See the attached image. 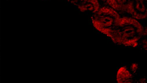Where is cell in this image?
I'll return each mask as SVG.
<instances>
[{"instance_id": "8", "label": "cell", "mask_w": 147, "mask_h": 83, "mask_svg": "<svg viewBox=\"0 0 147 83\" xmlns=\"http://www.w3.org/2000/svg\"><path fill=\"white\" fill-rule=\"evenodd\" d=\"M102 1H105V0H102Z\"/></svg>"}, {"instance_id": "3", "label": "cell", "mask_w": 147, "mask_h": 83, "mask_svg": "<svg viewBox=\"0 0 147 83\" xmlns=\"http://www.w3.org/2000/svg\"><path fill=\"white\" fill-rule=\"evenodd\" d=\"M147 0H132L126 11L131 17L137 20L147 17Z\"/></svg>"}, {"instance_id": "6", "label": "cell", "mask_w": 147, "mask_h": 83, "mask_svg": "<svg viewBox=\"0 0 147 83\" xmlns=\"http://www.w3.org/2000/svg\"><path fill=\"white\" fill-rule=\"evenodd\" d=\"M82 2L80 7L82 11H88L94 14L100 8L98 0H83Z\"/></svg>"}, {"instance_id": "2", "label": "cell", "mask_w": 147, "mask_h": 83, "mask_svg": "<svg viewBox=\"0 0 147 83\" xmlns=\"http://www.w3.org/2000/svg\"><path fill=\"white\" fill-rule=\"evenodd\" d=\"M121 17L118 12L109 6L100 7L92 17V24L98 31L109 37Z\"/></svg>"}, {"instance_id": "4", "label": "cell", "mask_w": 147, "mask_h": 83, "mask_svg": "<svg viewBox=\"0 0 147 83\" xmlns=\"http://www.w3.org/2000/svg\"><path fill=\"white\" fill-rule=\"evenodd\" d=\"M134 78L131 71L126 66L121 67L118 70L117 76L118 83H132L134 81Z\"/></svg>"}, {"instance_id": "7", "label": "cell", "mask_w": 147, "mask_h": 83, "mask_svg": "<svg viewBox=\"0 0 147 83\" xmlns=\"http://www.w3.org/2000/svg\"><path fill=\"white\" fill-rule=\"evenodd\" d=\"M138 69V65L137 64H133L130 67V70L133 73H135Z\"/></svg>"}, {"instance_id": "1", "label": "cell", "mask_w": 147, "mask_h": 83, "mask_svg": "<svg viewBox=\"0 0 147 83\" xmlns=\"http://www.w3.org/2000/svg\"><path fill=\"white\" fill-rule=\"evenodd\" d=\"M145 33L138 20L131 17H121L109 37L115 44L135 47Z\"/></svg>"}, {"instance_id": "5", "label": "cell", "mask_w": 147, "mask_h": 83, "mask_svg": "<svg viewBox=\"0 0 147 83\" xmlns=\"http://www.w3.org/2000/svg\"><path fill=\"white\" fill-rule=\"evenodd\" d=\"M132 0H105L109 6L117 12L126 11Z\"/></svg>"}]
</instances>
